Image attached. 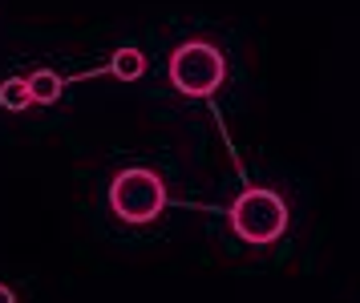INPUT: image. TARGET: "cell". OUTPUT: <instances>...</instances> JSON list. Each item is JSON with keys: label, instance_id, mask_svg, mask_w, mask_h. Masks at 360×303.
<instances>
[{"label": "cell", "instance_id": "cell-1", "mask_svg": "<svg viewBox=\"0 0 360 303\" xmlns=\"http://www.w3.org/2000/svg\"><path fill=\"white\" fill-rule=\"evenodd\" d=\"M110 210L130 226L154 223L166 210V182L146 166H130L110 182Z\"/></svg>", "mask_w": 360, "mask_h": 303}, {"label": "cell", "instance_id": "cell-2", "mask_svg": "<svg viewBox=\"0 0 360 303\" xmlns=\"http://www.w3.org/2000/svg\"><path fill=\"white\" fill-rule=\"evenodd\" d=\"M231 231L243 243H255V247L276 243L288 231V207H283V198L276 191H259V186L243 191L231 202Z\"/></svg>", "mask_w": 360, "mask_h": 303}, {"label": "cell", "instance_id": "cell-3", "mask_svg": "<svg viewBox=\"0 0 360 303\" xmlns=\"http://www.w3.org/2000/svg\"><path fill=\"white\" fill-rule=\"evenodd\" d=\"M223 77H227V61L207 41H186L170 53V85L182 97H211Z\"/></svg>", "mask_w": 360, "mask_h": 303}, {"label": "cell", "instance_id": "cell-4", "mask_svg": "<svg viewBox=\"0 0 360 303\" xmlns=\"http://www.w3.org/2000/svg\"><path fill=\"white\" fill-rule=\"evenodd\" d=\"M110 73H114L117 81H138L146 73V53L134 49V45H122L114 57H110Z\"/></svg>", "mask_w": 360, "mask_h": 303}, {"label": "cell", "instance_id": "cell-5", "mask_svg": "<svg viewBox=\"0 0 360 303\" xmlns=\"http://www.w3.org/2000/svg\"><path fill=\"white\" fill-rule=\"evenodd\" d=\"M25 81H29V97L41 101V105H53V101L61 97V89H65V81L57 77L53 69H37L33 77H25Z\"/></svg>", "mask_w": 360, "mask_h": 303}, {"label": "cell", "instance_id": "cell-6", "mask_svg": "<svg viewBox=\"0 0 360 303\" xmlns=\"http://www.w3.org/2000/svg\"><path fill=\"white\" fill-rule=\"evenodd\" d=\"M0 105L13 110V113L29 110V105H33V97H29V81L25 77H8L4 81V85H0Z\"/></svg>", "mask_w": 360, "mask_h": 303}, {"label": "cell", "instance_id": "cell-7", "mask_svg": "<svg viewBox=\"0 0 360 303\" xmlns=\"http://www.w3.org/2000/svg\"><path fill=\"white\" fill-rule=\"evenodd\" d=\"M0 303H17V295H13V291L4 288V283H0Z\"/></svg>", "mask_w": 360, "mask_h": 303}]
</instances>
